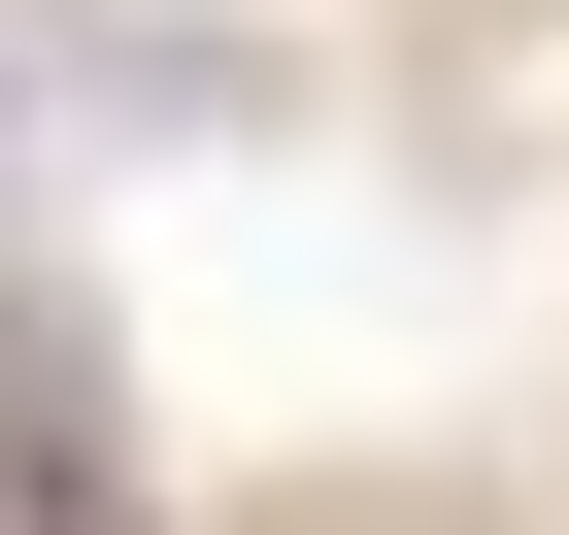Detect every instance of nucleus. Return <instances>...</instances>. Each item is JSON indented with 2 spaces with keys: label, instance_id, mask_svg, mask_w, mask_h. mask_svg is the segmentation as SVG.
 <instances>
[{
  "label": "nucleus",
  "instance_id": "f257e3e1",
  "mask_svg": "<svg viewBox=\"0 0 569 535\" xmlns=\"http://www.w3.org/2000/svg\"><path fill=\"white\" fill-rule=\"evenodd\" d=\"M0 502H34V535H134V468H101L68 402H0Z\"/></svg>",
  "mask_w": 569,
  "mask_h": 535
}]
</instances>
